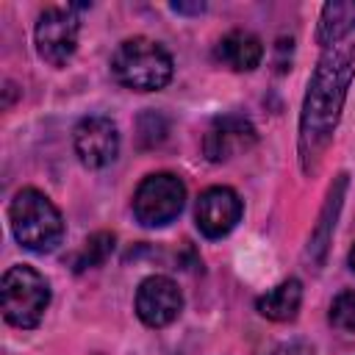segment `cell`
<instances>
[{"mask_svg": "<svg viewBox=\"0 0 355 355\" xmlns=\"http://www.w3.org/2000/svg\"><path fill=\"white\" fill-rule=\"evenodd\" d=\"M355 75V47L336 44L322 53L308 80V92L300 114V161L305 172H313L327 144L333 141L341 108Z\"/></svg>", "mask_w": 355, "mask_h": 355, "instance_id": "1", "label": "cell"}, {"mask_svg": "<svg viewBox=\"0 0 355 355\" xmlns=\"http://www.w3.org/2000/svg\"><path fill=\"white\" fill-rule=\"evenodd\" d=\"M344 189H347V175L341 172V175L336 178V186H330L327 205H324V211H322V222L316 225L313 239H311V244H308V255H311L316 263H322V258H324V250H327L330 233H333V227H336V222H330V216H336V214H338V208H341V197H344Z\"/></svg>", "mask_w": 355, "mask_h": 355, "instance_id": "14", "label": "cell"}, {"mask_svg": "<svg viewBox=\"0 0 355 355\" xmlns=\"http://www.w3.org/2000/svg\"><path fill=\"white\" fill-rule=\"evenodd\" d=\"M302 305V283L297 277H286L283 283H277L275 288H269L266 294H261L255 300V308L263 319L269 322H291L297 319Z\"/></svg>", "mask_w": 355, "mask_h": 355, "instance_id": "12", "label": "cell"}, {"mask_svg": "<svg viewBox=\"0 0 355 355\" xmlns=\"http://www.w3.org/2000/svg\"><path fill=\"white\" fill-rule=\"evenodd\" d=\"M111 250H114V233H94V236H89L86 241H83V247H80V252H78V258H75V272H83V269H94V266H100L108 255H111Z\"/></svg>", "mask_w": 355, "mask_h": 355, "instance_id": "15", "label": "cell"}, {"mask_svg": "<svg viewBox=\"0 0 355 355\" xmlns=\"http://www.w3.org/2000/svg\"><path fill=\"white\" fill-rule=\"evenodd\" d=\"M330 324L344 330V333H355V291H341L336 294V300L330 302Z\"/></svg>", "mask_w": 355, "mask_h": 355, "instance_id": "16", "label": "cell"}, {"mask_svg": "<svg viewBox=\"0 0 355 355\" xmlns=\"http://www.w3.org/2000/svg\"><path fill=\"white\" fill-rule=\"evenodd\" d=\"M72 147L86 169H103L119 155V130L108 116H83L72 130Z\"/></svg>", "mask_w": 355, "mask_h": 355, "instance_id": "7", "label": "cell"}, {"mask_svg": "<svg viewBox=\"0 0 355 355\" xmlns=\"http://www.w3.org/2000/svg\"><path fill=\"white\" fill-rule=\"evenodd\" d=\"M14 239L31 252H53L64 239V216L39 189H19L8 205Z\"/></svg>", "mask_w": 355, "mask_h": 355, "instance_id": "2", "label": "cell"}, {"mask_svg": "<svg viewBox=\"0 0 355 355\" xmlns=\"http://www.w3.org/2000/svg\"><path fill=\"white\" fill-rule=\"evenodd\" d=\"M275 355H313V349H311L305 341H291V344L277 347Z\"/></svg>", "mask_w": 355, "mask_h": 355, "instance_id": "17", "label": "cell"}, {"mask_svg": "<svg viewBox=\"0 0 355 355\" xmlns=\"http://www.w3.org/2000/svg\"><path fill=\"white\" fill-rule=\"evenodd\" d=\"M355 31V0H333L319 14L316 42L324 47H336L344 36Z\"/></svg>", "mask_w": 355, "mask_h": 355, "instance_id": "13", "label": "cell"}, {"mask_svg": "<svg viewBox=\"0 0 355 355\" xmlns=\"http://www.w3.org/2000/svg\"><path fill=\"white\" fill-rule=\"evenodd\" d=\"M169 8L178 11V14H202L205 11V3H172Z\"/></svg>", "mask_w": 355, "mask_h": 355, "instance_id": "18", "label": "cell"}, {"mask_svg": "<svg viewBox=\"0 0 355 355\" xmlns=\"http://www.w3.org/2000/svg\"><path fill=\"white\" fill-rule=\"evenodd\" d=\"M214 58L236 72H252L263 58V44L250 31H230L216 42Z\"/></svg>", "mask_w": 355, "mask_h": 355, "instance_id": "11", "label": "cell"}, {"mask_svg": "<svg viewBox=\"0 0 355 355\" xmlns=\"http://www.w3.org/2000/svg\"><path fill=\"white\" fill-rule=\"evenodd\" d=\"M241 211V197L230 186H211L194 205V222L205 239H222L239 225Z\"/></svg>", "mask_w": 355, "mask_h": 355, "instance_id": "9", "label": "cell"}, {"mask_svg": "<svg viewBox=\"0 0 355 355\" xmlns=\"http://www.w3.org/2000/svg\"><path fill=\"white\" fill-rule=\"evenodd\" d=\"M255 141V128L247 116L241 114H225L216 116L205 133L202 150L208 155V161H227L233 153L247 150Z\"/></svg>", "mask_w": 355, "mask_h": 355, "instance_id": "10", "label": "cell"}, {"mask_svg": "<svg viewBox=\"0 0 355 355\" xmlns=\"http://www.w3.org/2000/svg\"><path fill=\"white\" fill-rule=\"evenodd\" d=\"M114 78L133 92H158L172 80V55L147 36L125 39L111 55Z\"/></svg>", "mask_w": 355, "mask_h": 355, "instance_id": "3", "label": "cell"}, {"mask_svg": "<svg viewBox=\"0 0 355 355\" xmlns=\"http://www.w3.org/2000/svg\"><path fill=\"white\" fill-rule=\"evenodd\" d=\"M347 261H349V266H352V272H355V244H352V250H349V255H347Z\"/></svg>", "mask_w": 355, "mask_h": 355, "instance_id": "19", "label": "cell"}, {"mask_svg": "<svg viewBox=\"0 0 355 355\" xmlns=\"http://www.w3.org/2000/svg\"><path fill=\"white\" fill-rule=\"evenodd\" d=\"M186 202V186L172 172H153L147 175L136 194H133V216L144 227H164L169 225Z\"/></svg>", "mask_w": 355, "mask_h": 355, "instance_id": "5", "label": "cell"}, {"mask_svg": "<svg viewBox=\"0 0 355 355\" xmlns=\"http://www.w3.org/2000/svg\"><path fill=\"white\" fill-rule=\"evenodd\" d=\"M80 36V17L75 8H44L33 28V44L42 61L53 67H64L75 50Z\"/></svg>", "mask_w": 355, "mask_h": 355, "instance_id": "6", "label": "cell"}, {"mask_svg": "<svg viewBox=\"0 0 355 355\" xmlns=\"http://www.w3.org/2000/svg\"><path fill=\"white\" fill-rule=\"evenodd\" d=\"M183 311V294L166 275H150L136 288V316L147 327H166Z\"/></svg>", "mask_w": 355, "mask_h": 355, "instance_id": "8", "label": "cell"}, {"mask_svg": "<svg viewBox=\"0 0 355 355\" xmlns=\"http://www.w3.org/2000/svg\"><path fill=\"white\" fill-rule=\"evenodd\" d=\"M0 302H3V316L8 324H14L19 330H31L42 322V316L50 305V283L33 266L17 263V266L6 269V275H3Z\"/></svg>", "mask_w": 355, "mask_h": 355, "instance_id": "4", "label": "cell"}]
</instances>
